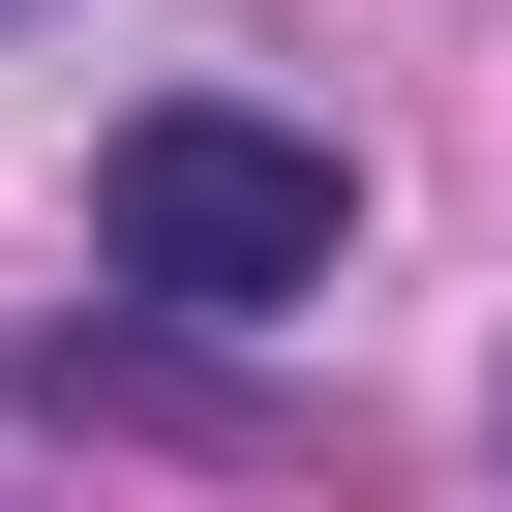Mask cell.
<instances>
[{"mask_svg":"<svg viewBox=\"0 0 512 512\" xmlns=\"http://www.w3.org/2000/svg\"><path fill=\"white\" fill-rule=\"evenodd\" d=\"M332 151L302 121H241V91H151L121 151H91V272L121 302H181V332H272V302H332Z\"/></svg>","mask_w":512,"mask_h":512,"instance_id":"obj_1","label":"cell"}]
</instances>
